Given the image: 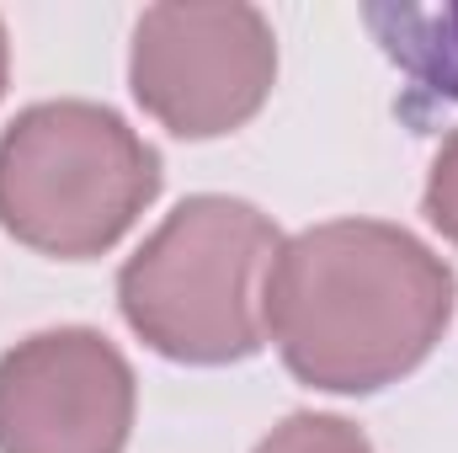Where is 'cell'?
<instances>
[{"label":"cell","mask_w":458,"mask_h":453,"mask_svg":"<svg viewBox=\"0 0 458 453\" xmlns=\"http://www.w3.org/2000/svg\"><path fill=\"white\" fill-rule=\"evenodd\" d=\"M454 267L384 219H326L283 240L261 321L283 368L326 395H373L416 373L454 321Z\"/></svg>","instance_id":"obj_1"},{"label":"cell","mask_w":458,"mask_h":453,"mask_svg":"<svg viewBox=\"0 0 458 453\" xmlns=\"http://www.w3.org/2000/svg\"><path fill=\"white\" fill-rule=\"evenodd\" d=\"M283 251L277 225L225 192L182 198L123 261L117 310L149 352L192 368L245 363L267 346V272Z\"/></svg>","instance_id":"obj_2"},{"label":"cell","mask_w":458,"mask_h":453,"mask_svg":"<svg viewBox=\"0 0 458 453\" xmlns=\"http://www.w3.org/2000/svg\"><path fill=\"white\" fill-rule=\"evenodd\" d=\"M160 182L155 144L102 102H32L0 133V229L54 261L113 251Z\"/></svg>","instance_id":"obj_3"},{"label":"cell","mask_w":458,"mask_h":453,"mask_svg":"<svg viewBox=\"0 0 458 453\" xmlns=\"http://www.w3.org/2000/svg\"><path fill=\"white\" fill-rule=\"evenodd\" d=\"M277 38L256 5H149L128 48V91L176 139H225L267 107Z\"/></svg>","instance_id":"obj_4"},{"label":"cell","mask_w":458,"mask_h":453,"mask_svg":"<svg viewBox=\"0 0 458 453\" xmlns=\"http://www.w3.org/2000/svg\"><path fill=\"white\" fill-rule=\"evenodd\" d=\"M139 411L128 357L91 326L0 352V453H123Z\"/></svg>","instance_id":"obj_5"},{"label":"cell","mask_w":458,"mask_h":453,"mask_svg":"<svg viewBox=\"0 0 458 453\" xmlns=\"http://www.w3.org/2000/svg\"><path fill=\"white\" fill-rule=\"evenodd\" d=\"M362 21L416 91H427L432 102H458V0L362 5Z\"/></svg>","instance_id":"obj_6"},{"label":"cell","mask_w":458,"mask_h":453,"mask_svg":"<svg viewBox=\"0 0 458 453\" xmlns=\"http://www.w3.org/2000/svg\"><path fill=\"white\" fill-rule=\"evenodd\" d=\"M250 453H378L368 443V432L346 416L331 411H293L283 416Z\"/></svg>","instance_id":"obj_7"},{"label":"cell","mask_w":458,"mask_h":453,"mask_svg":"<svg viewBox=\"0 0 458 453\" xmlns=\"http://www.w3.org/2000/svg\"><path fill=\"white\" fill-rule=\"evenodd\" d=\"M421 214L448 245H458V128L443 139L432 171H427V192H421Z\"/></svg>","instance_id":"obj_8"},{"label":"cell","mask_w":458,"mask_h":453,"mask_svg":"<svg viewBox=\"0 0 458 453\" xmlns=\"http://www.w3.org/2000/svg\"><path fill=\"white\" fill-rule=\"evenodd\" d=\"M5 70H11V43H5V21H0V97H5Z\"/></svg>","instance_id":"obj_9"}]
</instances>
